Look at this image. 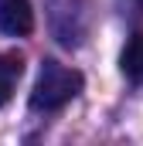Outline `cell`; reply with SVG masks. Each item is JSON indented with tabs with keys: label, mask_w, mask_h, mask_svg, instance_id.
Segmentation results:
<instances>
[{
	"label": "cell",
	"mask_w": 143,
	"mask_h": 146,
	"mask_svg": "<svg viewBox=\"0 0 143 146\" xmlns=\"http://www.w3.org/2000/svg\"><path fill=\"white\" fill-rule=\"evenodd\" d=\"M78 92H82V72L65 68V65L48 58L41 65V72H37L34 88H31V109L34 112H55L61 106H68Z\"/></svg>",
	"instance_id": "1"
},
{
	"label": "cell",
	"mask_w": 143,
	"mask_h": 146,
	"mask_svg": "<svg viewBox=\"0 0 143 146\" xmlns=\"http://www.w3.org/2000/svg\"><path fill=\"white\" fill-rule=\"evenodd\" d=\"M0 31L10 37H24L34 31L31 0H0Z\"/></svg>",
	"instance_id": "2"
},
{
	"label": "cell",
	"mask_w": 143,
	"mask_h": 146,
	"mask_svg": "<svg viewBox=\"0 0 143 146\" xmlns=\"http://www.w3.org/2000/svg\"><path fill=\"white\" fill-rule=\"evenodd\" d=\"M119 68L130 82H143V31L130 37V44L123 48V58H119Z\"/></svg>",
	"instance_id": "3"
},
{
	"label": "cell",
	"mask_w": 143,
	"mask_h": 146,
	"mask_svg": "<svg viewBox=\"0 0 143 146\" xmlns=\"http://www.w3.org/2000/svg\"><path fill=\"white\" fill-rule=\"evenodd\" d=\"M21 72H24L21 54H0V106H7V102H10L14 85H17Z\"/></svg>",
	"instance_id": "4"
}]
</instances>
